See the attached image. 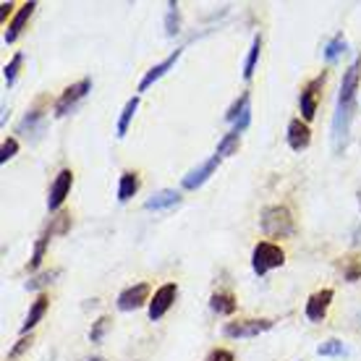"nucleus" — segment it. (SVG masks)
<instances>
[{
	"label": "nucleus",
	"mask_w": 361,
	"mask_h": 361,
	"mask_svg": "<svg viewBox=\"0 0 361 361\" xmlns=\"http://www.w3.org/2000/svg\"><path fill=\"white\" fill-rule=\"evenodd\" d=\"M249 123H252V110H246L244 116L233 123V128H231V131H235V134H244L246 128H249Z\"/></svg>",
	"instance_id": "nucleus-34"
},
{
	"label": "nucleus",
	"mask_w": 361,
	"mask_h": 361,
	"mask_svg": "<svg viewBox=\"0 0 361 361\" xmlns=\"http://www.w3.org/2000/svg\"><path fill=\"white\" fill-rule=\"evenodd\" d=\"M29 345H32V335H21V338H18V343L13 345V348H11V353H8V359H18V356H21V353L27 351Z\"/></svg>",
	"instance_id": "nucleus-33"
},
{
	"label": "nucleus",
	"mask_w": 361,
	"mask_h": 361,
	"mask_svg": "<svg viewBox=\"0 0 361 361\" xmlns=\"http://www.w3.org/2000/svg\"><path fill=\"white\" fill-rule=\"evenodd\" d=\"M246 110H249V92H241L238 94V99H235L233 105L228 108V113H226V121H231V123H235L238 118L244 116Z\"/></svg>",
	"instance_id": "nucleus-25"
},
{
	"label": "nucleus",
	"mask_w": 361,
	"mask_h": 361,
	"mask_svg": "<svg viewBox=\"0 0 361 361\" xmlns=\"http://www.w3.org/2000/svg\"><path fill=\"white\" fill-rule=\"evenodd\" d=\"M90 90H92V79H82V82L66 87L63 94H61V97H58V102H55V118L68 116V113L76 108V102L90 94Z\"/></svg>",
	"instance_id": "nucleus-6"
},
{
	"label": "nucleus",
	"mask_w": 361,
	"mask_h": 361,
	"mask_svg": "<svg viewBox=\"0 0 361 361\" xmlns=\"http://www.w3.org/2000/svg\"><path fill=\"white\" fill-rule=\"evenodd\" d=\"M180 204V194L178 191H173V189H163V191H157V194H152V197L145 202V209H173V207H178Z\"/></svg>",
	"instance_id": "nucleus-15"
},
{
	"label": "nucleus",
	"mask_w": 361,
	"mask_h": 361,
	"mask_svg": "<svg viewBox=\"0 0 361 361\" xmlns=\"http://www.w3.org/2000/svg\"><path fill=\"white\" fill-rule=\"evenodd\" d=\"M142 186V180H139V173L136 171H126L118 180V202H128V199L134 197L136 191Z\"/></svg>",
	"instance_id": "nucleus-18"
},
{
	"label": "nucleus",
	"mask_w": 361,
	"mask_h": 361,
	"mask_svg": "<svg viewBox=\"0 0 361 361\" xmlns=\"http://www.w3.org/2000/svg\"><path fill=\"white\" fill-rule=\"evenodd\" d=\"M50 238H53V235L47 233H42L39 235V238H37V244H35V252H32V259H29V272H37L39 270V264H42V259H45V252H47V246H50Z\"/></svg>",
	"instance_id": "nucleus-22"
},
{
	"label": "nucleus",
	"mask_w": 361,
	"mask_h": 361,
	"mask_svg": "<svg viewBox=\"0 0 361 361\" xmlns=\"http://www.w3.org/2000/svg\"><path fill=\"white\" fill-rule=\"evenodd\" d=\"M149 293H152L149 283H136V286H128L126 290H121V293H118V309H121V312H136L139 307H145V304L152 301Z\"/></svg>",
	"instance_id": "nucleus-8"
},
{
	"label": "nucleus",
	"mask_w": 361,
	"mask_h": 361,
	"mask_svg": "<svg viewBox=\"0 0 361 361\" xmlns=\"http://www.w3.org/2000/svg\"><path fill=\"white\" fill-rule=\"evenodd\" d=\"M217 165H220V157H209L207 163H202L199 168H194V171L189 173V176H183V180H180V186L183 189H189V191H194V189H199V186H204L209 180V176L217 171Z\"/></svg>",
	"instance_id": "nucleus-11"
},
{
	"label": "nucleus",
	"mask_w": 361,
	"mask_h": 361,
	"mask_svg": "<svg viewBox=\"0 0 361 361\" xmlns=\"http://www.w3.org/2000/svg\"><path fill=\"white\" fill-rule=\"evenodd\" d=\"M286 264V252L280 249L278 244H272V241H259V244L254 246L252 252V270L254 275H267L270 270H278Z\"/></svg>",
	"instance_id": "nucleus-3"
},
{
	"label": "nucleus",
	"mask_w": 361,
	"mask_h": 361,
	"mask_svg": "<svg viewBox=\"0 0 361 361\" xmlns=\"http://www.w3.org/2000/svg\"><path fill=\"white\" fill-rule=\"evenodd\" d=\"M341 53H345V37H343V32H338V35L330 39L325 45V61L327 63H333V61H338V55Z\"/></svg>",
	"instance_id": "nucleus-24"
},
{
	"label": "nucleus",
	"mask_w": 361,
	"mask_h": 361,
	"mask_svg": "<svg viewBox=\"0 0 361 361\" xmlns=\"http://www.w3.org/2000/svg\"><path fill=\"white\" fill-rule=\"evenodd\" d=\"M18 152V142L13 139V136H8L6 142H3V149H0V163H8V160H13Z\"/></svg>",
	"instance_id": "nucleus-32"
},
{
	"label": "nucleus",
	"mask_w": 361,
	"mask_h": 361,
	"mask_svg": "<svg viewBox=\"0 0 361 361\" xmlns=\"http://www.w3.org/2000/svg\"><path fill=\"white\" fill-rule=\"evenodd\" d=\"M275 325V319H233V322H228L223 327V335L226 338H235V341H241V338H259L262 333L272 330Z\"/></svg>",
	"instance_id": "nucleus-4"
},
{
	"label": "nucleus",
	"mask_w": 361,
	"mask_h": 361,
	"mask_svg": "<svg viewBox=\"0 0 361 361\" xmlns=\"http://www.w3.org/2000/svg\"><path fill=\"white\" fill-rule=\"evenodd\" d=\"M176 298H178V286L176 283H165L160 288L154 290L152 301H149V319L157 322V319H163L168 314V309L176 304Z\"/></svg>",
	"instance_id": "nucleus-7"
},
{
	"label": "nucleus",
	"mask_w": 361,
	"mask_h": 361,
	"mask_svg": "<svg viewBox=\"0 0 361 361\" xmlns=\"http://www.w3.org/2000/svg\"><path fill=\"white\" fill-rule=\"evenodd\" d=\"M42 123H45V99H39L35 108L29 110L27 118L21 121V126H18V131L24 134V131H29V134H35V131H42Z\"/></svg>",
	"instance_id": "nucleus-17"
},
{
	"label": "nucleus",
	"mask_w": 361,
	"mask_h": 361,
	"mask_svg": "<svg viewBox=\"0 0 361 361\" xmlns=\"http://www.w3.org/2000/svg\"><path fill=\"white\" fill-rule=\"evenodd\" d=\"M35 8H37L35 0H29V3H24V6L18 8V13L13 16V21L8 24V29H6V37H3V39H6V45H13V42H16L18 35H21V32H24V27L29 24V18H32Z\"/></svg>",
	"instance_id": "nucleus-14"
},
{
	"label": "nucleus",
	"mask_w": 361,
	"mask_h": 361,
	"mask_svg": "<svg viewBox=\"0 0 361 361\" xmlns=\"http://www.w3.org/2000/svg\"><path fill=\"white\" fill-rule=\"evenodd\" d=\"M238 147H241V134H235V131H228L220 142H217V157L223 160V157H231V154L238 152Z\"/></svg>",
	"instance_id": "nucleus-21"
},
{
	"label": "nucleus",
	"mask_w": 361,
	"mask_h": 361,
	"mask_svg": "<svg viewBox=\"0 0 361 361\" xmlns=\"http://www.w3.org/2000/svg\"><path fill=\"white\" fill-rule=\"evenodd\" d=\"M359 73L361 61L356 58L343 73L341 92H338V102H335V116H333V147L335 152H341L348 142V131H351V121L356 113V92H359Z\"/></svg>",
	"instance_id": "nucleus-1"
},
{
	"label": "nucleus",
	"mask_w": 361,
	"mask_h": 361,
	"mask_svg": "<svg viewBox=\"0 0 361 361\" xmlns=\"http://www.w3.org/2000/svg\"><path fill=\"white\" fill-rule=\"evenodd\" d=\"M343 278L348 280V283L361 280V259L359 257H351V259H345L343 262Z\"/></svg>",
	"instance_id": "nucleus-30"
},
{
	"label": "nucleus",
	"mask_w": 361,
	"mask_h": 361,
	"mask_svg": "<svg viewBox=\"0 0 361 361\" xmlns=\"http://www.w3.org/2000/svg\"><path fill=\"white\" fill-rule=\"evenodd\" d=\"M180 18H178V3H168V16H165V35L176 37L180 32Z\"/></svg>",
	"instance_id": "nucleus-27"
},
{
	"label": "nucleus",
	"mask_w": 361,
	"mask_h": 361,
	"mask_svg": "<svg viewBox=\"0 0 361 361\" xmlns=\"http://www.w3.org/2000/svg\"><path fill=\"white\" fill-rule=\"evenodd\" d=\"M139 110V97H131L123 105V110H121V118H118V128H116V136L118 139H123L128 131V123H131V118H134V113Z\"/></svg>",
	"instance_id": "nucleus-20"
},
{
	"label": "nucleus",
	"mask_w": 361,
	"mask_h": 361,
	"mask_svg": "<svg viewBox=\"0 0 361 361\" xmlns=\"http://www.w3.org/2000/svg\"><path fill=\"white\" fill-rule=\"evenodd\" d=\"M309 145H312V128H309V123L301 121V118H293L288 123V147L293 152H304Z\"/></svg>",
	"instance_id": "nucleus-12"
},
{
	"label": "nucleus",
	"mask_w": 361,
	"mask_h": 361,
	"mask_svg": "<svg viewBox=\"0 0 361 361\" xmlns=\"http://www.w3.org/2000/svg\"><path fill=\"white\" fill-rule=\"evenodd\" d=\"M317 353H319V356H343L345 345H343V341H338V338H330V341H325V343H319Z\"/></svg>",
	"instance_id": "nucleus-29"
},
{
	"label": "nucleus",
	"mask_w": 361,
	"mask_h": 361,
	"mask_svg": "<svg viewBox=\"0 0 361 361\" xmlns=\"http://www.w3.org/2000/svg\"><path fill=\"white\" fill-rule=\"evenodd\" d=\"M71 186H73V171L71 168H63V171L55 176L53 186H50V197H47V209L50 212H58V209L63 207L66 197L71 194Z\"/></svg>",
	"instance_id": "nucleus-9"
},
{
	"label": "nucleus",
	"mask_w": 361,
	"mask_h": 361,
	"mask_svg": "<svg viewBox=\"0 0 361 361\" xmlns=\"http://www.w3.org/2000/svg\"><path fill=\"white\" fill-rule=\"evenodd\" d=\"M0 8H3V21H6V18L11 16V11H13V3H3Z\"/></svg>",
	"instance_id": "nucleus-36"
},
{
	"label": "nucleus",
	"mask_w": 361,
	"mask_h": 361,
	"mask_svg": "<svg viewBox=\"0 0 361 361\" xmlns=\"http://www.w3.org/2000/svg\"><path fill=\"white\" fill-rule=\"evenodd\" d=\"M356 197H359V207H361V191H359V194H356Z\"/></svg>",
	"instance_id": "nucleus-37"
},
{
	"label": "nucleus",
	"mask_w": 361,
	"mask_h": 361,
	"mask_svg": "<svg viewBox=\"0 0 361 361\" xmlns=\"http://www.w3.org/2000/svg\"><path fill=\"white\" fill-rule=\"evenodd\" d=\"M58 275H61V270L39 272V275H35L32 280H27V290H42V288H47V286L53 283V278H58Z\"/></svg>",
	"instance_id": "nucleus-26"
},
{
	"label": "nucleus",
	"mask_w": 361,
	"mask_h": 361,
	"mask_svg": "<svg viewBox=\"0 0 361 361\" xmlns=\"http://www.w3.org/2000/svg\"><path fill=\"white\" fill-rule=\"evenodd\" d=\"M259 50H262V37L257 35L254 37L252 47H249V55H246V63H244V79L246 82L254 76V68H257V61H259Z\"/></svg>",
	"instance_id": "nucleus-23"
},
{
	"label": "nucleus",
	"mask_w": 361,
	"mask_h": 361,
	"mask_svg": "<svg viewBox=\"0 0 361 361\" xmlns=\"http://www.w3.org/2000/svg\"><path fill=\"white\" fill-rule=\"evenodd\" d=\"M180 53H183V47H176V50H173V53L168 55V58H165L163 63L152 66V68H149V71L145 73V79L139 82V92H147L154 82H160V79H163L165 73H168V71L173 68V66H176V61L180 58Z\"/></svg>",
	"instance_id": "nucleus-13"
},
{
	"label": "nucleus",
	"mask_w": 361,
	"mask_h": 361,
	"mask_svg": "<svg viewBox=\"0 0 361 361\" xmlns=\"http://www.w3.org/2000/svg\"><path fill=\"white\" fill-rule=\"evenodd\" d=\"M47 307H50V298L42 293V296H37V301L29 307V314H27V322L21 325V335H27L29 330H35L39 325V319L47 314Z\"/></svg>",
	"instance_id": "nucleus-16"
},
{
	"label": "nucleus",
	"mask_w": 361,
	"mask_h": 361,
	"mask_svg": "<svg viewBox=\"0 0 361 361\" xmlns=\"http://www.w3.org/2000/svg\"><path fill=\"white\" fill-rule=\"evenodd\" d=\"M235 296L233 293H228V290H217V293H212V298H209V309L215 312V314H233L235 312Z\"/></svg>",
	"instance_id": "nucleus-19"
},
{
	"label": "nucleus",
	"mask_w": 361,
	"mask_h": 361,
	"mask_svg": "<svg viewBox=\"0 0 361 361\" xmlns=\"http://www.w3.org/2000/svg\"><path fill=\"white\" fill-rule=\"evenodd\" d=\"M259 228L267 238H288L293 235L296 226H293V217H290V209L283 207V204H270V207L262 209L259 215Z\"/></svg>",
	"instance_id": "nucleus-2"
},
{
	"label": "nucleus",
	"mask_w": 361,
	"mask_h": 361,
	"mask_svg": "<svg viewBox=\"0 0 361 361\" xmlns=\"http://www.w3.org/2000/svg\"><path fill=\"white\" fill-rule=\"evenodd\" d=\"M325 79L327 73L322 71L317 79H312V82L301 90V94H298V105H301V121H314L317 116V105H319V90L325 87Z\"/></svg>",
	"instance_id": "nucleus-5"
},
{
	"label": "nucleus",
	"mask_w": 361,
	"mask_h": 361,
	"mask_svg": "<svg viewBox=\"0 0 361 361\" xmlns=\"http://www.w3.org/2000/svg\"><path fill=\"white\" fill-rule=\"evenodd\" d=\"M207 361H235V356L228 348H215V351L209 353Z\"/></svg>",
	"instance_id": "nucleus-35"
},
{
	"label": "nucleus",
	"mask_w": 361,
	"mask_h": 361,
	"mask_svg": "<svg viewBox=\"0 0 361 361\" xmlns=\"http://www.w3.org/2000/svg\"><path fill=\"white\" fill-rule=\"evenodd\" d=\"M108 327H110L108 317H99L97 322L92 325V330H90V341H92V343H99V341L105 338V333H108Z\"/></svg>",
	"instance_id": "nucleus-31"
},
{
	"label": "nucleus",
	"mask_w": 361,
	"mask_h": 361,
	"mask_svg": "<svg viewBox=\"0 0 361 361\" xmlns=\"http://www.w3.org/2000/svg\"><path fill=\"white\" fill-rule=\"evenodd\" d=\"M21 63H24V55L21 53H16L13 58H11V63H6V68H3L6 87H13V84H16V76H18V71H21Z\"/></svg>",
	"instance_id": "nucleus-28"
},
{
	"label": "nucleus",
	"mask_w": 361,
	"mask_h": 361,
	"mask_svg": "<svg viewBox=\"0 0 361 361\" xmlns=\"http://www.w3.org/2000/svg\"><path fill=\"white\" fill-rule=\"evenodd\" d=\"M333 298H335L333 288H322V290H317V293H312L307 301V307H304V314H307L309 322H322L327 317L330 304H333Z\"/></svg>",
	"instance_id": "nucleus-10"
}]
</instances>
